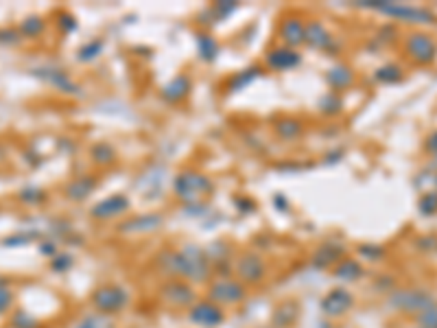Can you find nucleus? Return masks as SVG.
I'll use <instances>...</instances> for the list:
<instances>
[{"mask_svg": "<svg viewBox=\"0 0 437 328\" xmlns=\"http://www.w3.org/2000/svg\"><path fill=\"white\" fill-rule=\"evenodd\" d=\"M156 265L162 274L171 276V278L186 280L190 285L208 283L214 269L205 249L192 243H186L179 249H164L156 258Z\"/></svg>", "mask_w": 437, "mask_h": 328, "instance_id": "1", "label": "nucleus"}, {"mask_svg": "<svg viewBox=\"0 0 437 328\" xmlns=\"http://www.w3.org/2000/svg\"><path fill=\"white\" fill-rule=\"evenodd\" d=\"M212 188L214 184L208 175L192 171V169L177 173L173 180V193L177 195L179 201H184V206L203 204V199L212 193Z\"/></svg>", "mask_w": 437, "mask_h": 328, "instance_id": "2", "label": "nucleus"}, {"mask_svg": "<svg viewBox=\"0 0 437 328\" xmlns=\"http://www.w3.org/2000/svg\"><path fill=\"white\" fill-rule=\"evenodd\" d=\"M358 7L363 9H374L378 14H385L394 20L409 22V24H433L435 14L427 7H414L405 3H389V0H363L358 3Z\"/></svg>", "mask_w": 437, "mask_h": 328, "instance_id": "3", "label": "nucleus"}, {"mask_svg": "<svg viewBox=\"0 0 437 328\" xmlns=\"http://www.w3.org/2000/svg\"><path fill=\"white\" fill-rule=\"evenodd\" d=\"M130 302H132V296L123 285L108 283V285L96 287L92 291L94 311L103 313V315H110V318L112 315H119L121 311H125L127 307H130Z\"/></svg>", "mask_w": 437, "mask_h": 328, "instance_id": "4", "label": "nucleus"}, {"mask_svg": "<svg viewBox=\"0 0 437 328\" xmlns=\"http://www.w3.org/2000/svg\"><path fill=\"white\" fill-rule=\"evenodd\" d=\"M389 307L403 313H424L437 307V300L433 294L424 291V289H396L389 296Z\"/></svg>", "mask_w": 437, "mask_h": 328, "instance_id": "5", "label": "nucleus"}, {"mask_svg": "<svg viewBox=\"0 0 437 328\" xmlns=\"http://www.w3.org/2000/svg\"><path fill=\"white\" fill-rule=\"evenodd\" d=\"M245 298H247V287L241 280L232 278V276H227V278H216L208 287V300L218 305L221 309L241 305Z\"/></svg>", "mask_w": 437, "mask_h": 328, "instance_id": "6", "label": "nucleus"}, {"mask_svg": "<svg viewBox=\"0 0 437 328\" xmlns=\"http://www.w3.org/2000/svg\"><path fill=\"white\" fill-rule=\"evenodd\" d=\"M405 50L409 59L414 61L418 66H429L437 59V42L435 37L424 33V31H416L407 35V42H405Z\"/></svg>", "mask_w": 437, "mask_h": 328, "instance_id": "7", "label": "nucleus"}, {"mask_svg": "<svg viewBox=\"0 0 437 328\" xmlns=\"http://www.w3.org/2000/svg\"><path fill=\"white\" fill-rule=\"evenodd\" d=\"M234 274L243 285H261L267 276V263L256 252H243L234 263Z\"/></svg>", "mask_w": 437, "mask_h": 328, "instance_id": "8", "label": "nucleus"}, {"mask_svg": "<svg viewBox=\"0 0 437 328\" xmlns=\"http://www.w3.org/2000/svg\"><path fill=\"white\" fill-rule=\"evenodd\" d=\"M354 307V296L348 291V289L337 287V289H330V291L321 298L319 302V311L326 315L328 320H339L343 318L345 313H350Z\"/></svg>", "mask_w": 437, "mask_h": 328, "instance_id": "9", "label": "nucleus"}, {"mask_svg": "<svg viewBox=\"0 0 437 328\" xmlns=\"http://www.w3.org/2000/svg\"><path fill=\"white\" fill-rule=\"evenodd\" d=\"M160 296L166 305L171 307H182V309H190L192 305L197 302V294H195V287L186 280H179V278H171L162 289H160Z\"/></svg>", "mask_w": 437, "mask_h": 328, "instance_id": "10", "label": "nucleus"}, {"mask_svg": "<svg viewBox=\"0 0 437 328\" xmlns=\"http://www.w3.org/2000/svg\"><path fill=\"white\" fill-rule=\"evenodd\" d=\"M188 320L201 328H216L223 324L225 313L221 307L205 298V300H197L195 305L188 309Z\"/></svg>", "mask_w": 437, "mask_h": 328, "instance_id": "11", "label": "nucleus"}, {"mask_svg": "<svg viewBox=\"0 0 437 328\" xmlns=\"http://www.w3.org/2000/svg\"><path fill=\"white\" fill-rule=\"evenodd\" d=\"M304 44H308V46L315 48V50H324V53H335V50L339 48V44H337L335 37H332V33L319 20L306 22Z\"/></svg>", "mask_w": 437, "mask_h": 328, "instance_id": "12", "label": "nucleus"}, {"mask_svg": "<svg viewBox=\"0 0 437 328\" xmlns=\"http://www.w3.org/2000/svg\"><path fill=\"white\" fill-rule=\"evenodd\" d=\"M130 208H132L130 197L123 195V193H114L105 199H101L99 204H94L92 210H90V214H92L94 219L108 221V219H114V217H119V214L127 212Z\"/></svg>", "mask_w": 437, "mask_h": 328, "instance_id": "13", "label": "nucleus"}, {"mask_svg": "<svg viewBox=\"0 0 437 328\" xmlns=\"http://www.w3.org/2000/svg\"><path fill=\"white\" fill-rule=\"evenodd\" d=\"M162 223H164V217L160 212H143V214H136V217L121 223L119 230L125 234H147V232L160 230Z\"/></svg>", "mask_w": 437, "mask_h": 328, "instance_id": "14", "label": "nucleus"}, {"mask_svg": "<svg viewBox=\"0 0 437 328\" xmlns=\"http://www.w3.org/2000/svg\"><path fill=\"white\" fill-rule=\"evenodd\" d=\"M31 72L35 74V77H40L42 81H46V83H50L53 88H57L59 92H66V94H79L81 92V88L68 77V72H63L59 68L42 66V68H33Z\"/></svg>", "mask_w": 437, "mask_h": 328, "instance_id": "15", "label": "nucleus"}, {"mask_svg": "<svg viewBox=\"0 0 437 328\" xmlns=\"http://www.w3.org/2000/svg\"><path fill=\"white\" fill-rule=\"evenodd\" d=\"M267 66L274 68V70H293L302 64V55L298 53L295 48L289 46H276L272 50H267Z\"/></svg>", "mask_w": 437, "mask_h": 328, "instance_id": "16", "label": "nucleus"}, {"mask_svg": "<svg viewBox=\"0 0 437 328\" xmlns=\"http://www.w3.org/2000/svg\"><path fill=\"white\" fill-rule=\"evenodd\" d=\"M304 31H306V24L298 16H287L278 27L280 40L285 42V46H289V48H298V46L304 44Z\"/></svg>", "mask_w": 437, "mask_h": 328, "instance_id": "17", "label": "nucleus"}, {"mask_svg": "<svg viewBox=\"0 0 437 328\" xmlns=\"http://www.w3.org/2000/svg\"><path fill=\"white\" fill-rule=\"evenodd\" d=\"M190 88L192 81L188 74H177L169 83L162 85V99L169 101V103H179V101H184L190 94Z\"/></svg>", "mask_w": 437, "mask_h": 328, "instance_id": "18", "label": "nucleus"}, {"mask_svg": "<svg viewBox=\"0 0 437 328\" xmlns=\"http://www.w3.org/2000/svg\"><path fill=\"white\" fill-rule=\"evenodd\" d=\"M326 83L332 88V92H337V94L341 90H348V88L354 83V70L345 64H335L326 72Z\"/></svg>", "mask_w": 437, "mask_h": 328, "instance_id": "19", "label": "nucleus"}, {"mask_svg": "<svg viewBox=\"0 0 437 328\" xmlns=\"http://www.w3.org/2000/svg\"><path fill=\"white\" fill-rule=\"evenodd\" d=\"M341 258H345L343 245H321V247H317L311 263L315 269H326V267H335Z\"/></svg>", "mask_w": 437, "mask_h": 328, "instance_id": "20", "label": "nucleus"}, {"mask_svg": "<svg viewBox=\"0 0 437 328\" xmlns=\"http://www.w3.org/2000/svg\"><path fill=\"white\" fill-rule=\"evenodd\" d=\"M99 180L94 178V175H79V178H74L68 186H66V197L72 199V201H83L88 199L90 195L94 193Z\"/></svg>", "mask_w": 437, "mask_h": 328, "instance_id": "21", "label": "nucleus"}, {"mask_svg": "<svg viewBox=\"0 0 437 328\" xmlns=\"http://www.w3.org/2000/svg\"><path fill=\"white\" fill-rule=\"evenodd\" d=\"M363 265L354 258H341L335 267H332V276L341 283H354L358 278H363Z\"/></svg>", "mask_w": 437, "mask_h": 328, "instance_id": "22", "label": "nucleus"}, {"mask_svg": "<svg viewBox=\"0 0 437 328\" xmlns=\"http://www.w3.org/2000/svg\"><path fill=\"white\" fill-rule=\"evenodd\" d=\"M162 175H164L162 169H149V173L138 180V188L143 191L145 197H158V193L162 191V184H164Z\"/></svg>", "mask_w": 437, "mask_h": 328, "instance_id": "23", "label": "nucleus"}, {"mask_svg": "<svg viewBox=\"0 0 437 328\" xmlns=\"http://www.w3.org/2000/svg\"><path fill=\"white\" fill-rule=\"evenodd\" d=\"M263 74V68L261 66H250L245 70L236 72L232 79L227 81V92H241L243 88H247L252 81H256Z\"/></svg>", "mask_w": 437, "mask_h": 328, "instance_id": "24", "label": "nucleus"}, {"mask_svg": "<svg viewBox=\"0 0 437 328\" xmlns=\"http://www.w3.org/2000/svg\"><path fill=\"white\" fill-rule=\"evenodd\" d=\"M197 50H199V57L203 61L212 64V61L218 57V50L221 48H218V42L210 33H197Z\"/></svg>", "mask_w": 437, "mask_h": 328, "instance_id": "25", "label": "nucleus"}, {"mask_svg": "<svg viewBox=\"0 0 437 328\" xmlns=\"http://www.w3.org/2000/svg\"><path fill=\"white\" fill-rule=\"evenodd\" d=\"M298 305H293V302H285V305H280L276 311H274V326L276 328H289L295 320H298Z\"/></svg>", "mask_w": 437, "mask_h": 328, "instance_id": "26", "label": "nucleus"}, {"mask_svg": "<svg viewBox=\"0 0 437 328\" xmlns=\"http://www.w3.org/2000/svg\"><path fill=\"white\" fill-rule=\"evenodd\" d=\"M302 123L298 119H278L274 123V132L282 138V141H295L302 134Z\"/></svg>", "mask_w": 437, "mask_h": 328, "instance_id": "27", "label": "nucleus"}, {"mask_svg": "<svg viewBox=\"0 0 437 328\" xmlns=\"http://www.w3.org/2000/svg\"><path fill=\"white\" fill-rule=\"evenodd\" d=\"M403 77H405V72H403V68L398 66V64H385V66H380V68L374 72V79H376L378 83H385V85L400 83Z\"/></svg>", "mask_w": 437, "mask_h": 328, "instance_id": "28", "label": "nucleus"}, {"mask_svg": "<svg viewBox=\"0 0 437 328\" xmlns=\"http://www.w3.org/2000/svg\"><path fill=\"white\" fill-rule=\"evenodd\" d=\"M103 48H105V42H103L101 37H96V40H90L79 50H77V59H79L81 64H90V61H94L103 53Z\"/></svg>", "mask_w": 437, "mask_h": 328, "instance_id": "29", "label": "nucleus"}, {"mask_svg": "<svg viewBox=\"0 0 437 328\" xmlns=\"http://www.w3.org/2000/svg\"><path fill=\"white\" fill-rule=\"evenodd\" d=\"M74 328H116V324H114V320L110 318V315L90 313V315H85L83 320L77 322Z\"/></svg>", "mask_w": 437, "mask_h": 328, "instance_id": "30", "label": "nucleus"}, {"mask_svg": "<svg viewBox=\"0 0 437 328\" xmlns=\"http://www.w3.org/2000/svg\"><path fill=\"white\" fill-rule=\"evenodd\" d=\"M44 29H46V22L42 18H37V16H31L27 20H22L18 31H20L22 37H40L44 33Z\"/></svg>", "mask_w": 437, "mask_h": 328, "instance_id": "31", "label": "nucleus"}, {"mask_svg": "<svg viewBox=\"0 0 437 328\" xmlns=\"http://www.w3.org/2000/svg\"><path fill=\"white\" fill-rule=\"evenodd\" d=\"M418 210L422 217H433L437 214V191H427L418 199Z\"/></svg>", "mask_w": 437, "mask_h": 328, "instance_id": "32", "label": "nucleus"}, {"mask_svg": "<svg viewBox=\"0 0 437 328\" xmlns=\"http://www.w3.org/2000/svg\"><path fill=\"white\" fill-rule=\"evenodd\" d=\"M18 197L27 206H40L46 201V191H42V188H37V186H27V188H22Z\"/></svg>", "mask_w": 437, "mask_h": 328, "instance_id": "33", "label": "nucleus"}, {"mask_svg": "<svg viewBox=\"0 0 437 328\" xmlns=\"http://www.w3.org/2000/svg\"><path fill=\"white\" fill-rule=\"evenodd\" d=\"M341 107H343V103H341V96L337 92H328L324 99L319 101V110L324 112V114H328V116L339 114Z\"/></svg>", "mask_w": 437, "mask_h": 328, "instance_id": "34", "label": "nucleus"}, {"mask_svg": "<svg viewBox=\"0 0 437 328\" xmlns=\"http://www.w3.org/2000/svg\"><path fill=\"white\" fill-rule=\"evenodd\" d=\"M92 158L96 164H112L116 158V151L110 143H99L96 147H92Z\"/></svg>", "mask_w": 437, "mask_h": 328, "instance_id": "35", "label": "nucleus"}, {"mask_svg": "<svg viewBox=\"0 0 437 328\" xmlns=\"http://www.w3.org/2000/svg\"><path fill=\"white\" fill-rule=\"evenodd\" d=\"M37 236H40V232H37V230H29V232L22 230V232H16V234L3 238V245L5 247H18V245H24V243H33Z\"/></svg>", "mask_w": 437, "mask_h": 328, "instance_id": "36", "label": "nucleus"}, {"mask_svg": "<svg viewBox=\"0 0 437 328\" xmlns=\"http://www.w3.org/2000/svg\"><path fill=\"white\" fill-rule=\"evenodd\" d=\"M205 254H208L210 263L218 265V263H227L230 256V247L225 243H212L210 247H205Z\"/></svg>", "mask_w": 437, "mask_h": 328, "instance_id": "37", "label": "nucleus"}, {"mask_svg": "<svg viewBox=\"0 0 437 328\" xmlns=\"http://www.w3.org/2000/svg\"><path fill=\"white\" fill-rule=\"evenodd\" d=\"M236 9H238L236 3H232V0H225V3H216V5H212L208 11L214 16V20H223V18H227L230 14H234Z\"/></svg>", "mask_w": 437, "mask_h": 328, "instance_id": "38", "label": "nucleus"}, {"mask_svg": "<svg viewBox=\"0 0 437 328\" xmlns=\"http://www.w3.org/2000/svg\"><path fill=\"white\" fill-rule=\"evenodd\" d=\"M11 326H14V328H37V326H40V322H37L33 315H29V313L16 311L14 318H11Z\"/></svg>", "mask_w": 437, "mask_h": 328, "instance_id": "39", "label": "nucleus"}, {"mask_svg": "<svg viewBox=\"0 0 437 328\" xmlns=\"http://www.w3.org/2000/svg\"><path fill=\"white\" fill-rule=\"evenodd\" d=\"M72 263H74V258L70 254H66V252H59V254L50 260V269H53L55 274H63V271H68L72 267Z\"/></svg>", "mask_w": 437, "mask_h": 328, "instance_id": "40", "label": "nucleus"}, {"mask_svg": "<svg viewBox=\"0 0 437 328\" xmlns=\"http://www.w3.org/2000/svg\"><path fill=\"white\" fill-rule=\"evenodd\" d=\"M416 320H418V326L420 328H437V307L420 313Z\"/></svg>", "mask_w": 437, "mask_h": 328, "instance_id": "41", "label": "nucleus"}, {"mask_svg": "<svg viewBox=\"0 0 437 328\" xmlns=\"http://www.w3.org/2000/svg\"><path fill=\"white\" fill-rule=\"evenodd\" d=\"M358 254L367 260H380L385 256V249L380 245H361L358 247Z\"/></svg>", "mask_w": 437, "mask_h": 328, "instance_id": "42", "label": "nucleus"}, {"mask_svg": "<svg viewBox=\"0 0 437 328\" xmlns=\"http://www.w3.org/2000/svg\"><path fill=\"white\" fill-rule=\"evenodd\" d=\"M416 247L420 252H429V254H433V252H437V236L435 234L420 236L418 241H416Z\"/></svg>", "mask_w": 437, "mask_h": 328, "instance_id": "43", "label": "nucleus"}, {"mask_svg": "<svg viewBox=\"0 0 437 328\" xmlns=\"http://www.w3.org/2000/svg\"><path fill=\"white\" fill-rule=\"evenodd\" d=\"M11 305H14V294H11L9 285L0 287V315H5L11 309Z\"/></svg>", "mask_w": 437, "mask_h": 328, "instance_id": "44", "label": "nucleus"}, {"mask_svg": "<svg viewBox=\"0 0 437 328\" xmlns=\"http://www.w3.org/2000/svg\"><path fill=\"white\" fill-rule=\"evenodd\" d=\"M22 40L20 31L16 29H0V44H18Z\"/></svg>", "mask_w": 437, "mask_h": 328, "instance_id": "45", "label": "nucleus"}, {"mask_svg": "<svg viewBox=\"0 0 437 328\" xmlns=\"http://www.w3.org/2000/svg\"><path fill=\"white\" fill-rule=\"evenodd\" d=\"M396 35H398V29L394 27V24H387V27H383L376 35V40L378 42H392L396 40Z\"/></svg>", "mask_w": 437, "mask_h": 328, "instance_id": "46", "label": "nucleus"}, {"mask_svg": "<svg viewBox=\"0 0 437 328\" xmlns=\"http://www.w3.org/2000/svg\"><path fill=\"white\" fill-rule=\"evenodd\" d=\"M424 149H427L429 156H433L437 160V130L427 136V141H424Z\"/></svg>", "mask_w": 437, "mask_h": 328, "instance_id": "47", "label": "nucleus"}, {"mask_svg": "<svg viewBox=\"0 0 437 328\" xmlns=\"http://www.w3.org/2000/svg\"><path fill=\"white\" fill-rule=\"evenodd\" d=\"M77 27H79V24H77V20H74L70 14H61V16H59V29H63L66 33H70V31H74Z\"/></svg>", "mask_w": 437, "mask_h": 328, "instance_id": "48", "label": "nucleus"}, {"mask_svg": "<svg viewBox=\"0 0 437 328\" xmlns=\"http://www.w3.org/2000/svg\"><path fill=\"white\" fill-rule=\"evenodd\" d=\"M40 254L55 258V256L59 254V249H57L55 241H42V243H40Z\"/></svg>", "mask_w": 437, "mask_h": 328, "instance_id": "49", "label": "nucleus"}, {"mask_svg": "<svg viewBox=\"0 0 437 328\" xmlns=\"http://www.w3.org/2000/svg\"><path fill=\"white\" fill-rule=\"evenodd\" d=\"M234 206H238L243 212H252V210H256V204H254V201L252 199H245V197H236L234 199Z\"/></svg>", "mask_w": 437, "mask_h": 328, "instance_id": "50", "label": "nucleus"}, {"mask_svg": "<svg viewBox=\"0 0 437 328\" xmlns=\"http://www.w3.org/2000/svg\"><path fill=\"white\" fill-rule=\"evenodd\" d=\"M341 158H343V151H341V149H337V151H332V154H328L324 162H326V164H337Z\"/></svg>", "mask_w": 437, "mask_h": 328, "instance_id": "51", "label": "nucleus"}, {"mask_svg": "<svg viewBox=\"0 0 437 328\" xmlns=\"http://www.w3.org/2000/svg\"><path fill=\"white\" fill-rule=\"evenodd\" d=\"M274 204H276V206H278L280 210H289V208H291V204H289V201H287L285 197H282L280 193L276 195V199H274Z\"/></svg>", "mask_w": 437, "mask_h": 328, "instance_id": "52", "label": "nucleus"}, {"mask_svg": "<svg viewBox=\"0 0 437 328\" xmlns=\"http://www.w3.org/2000/svg\"><path fill=\"white\" fill-rule=\"evenodd\" d=\"M5 285H9V280L5 278V276H0V287H5Z\"/></svg>", "mask_w": 437, "mask_h": 328, "instance_id": "53", "label": "nucleus"}, {"mask_svg": "<svg viewBox=\"0 0 437 328\" xmlns=\"http://www.w3.org/2000/svg\"><path fill=\"white\" fill-rule=\"evenodd\" d=\"M435 184H437V178H435Z\"/></svg>", "mask_w": 437, "mask_h": 328, "instance_id": "54", "label": "nucleus"}]
</instances>
